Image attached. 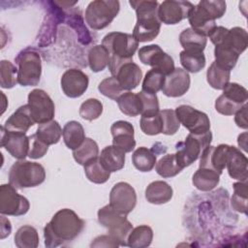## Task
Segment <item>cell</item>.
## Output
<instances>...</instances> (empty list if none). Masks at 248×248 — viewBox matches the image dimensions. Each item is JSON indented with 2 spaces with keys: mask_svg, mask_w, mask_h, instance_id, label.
I'll return each mask as SVG.
<instances>
[{
  "mask_svg": "<svg viewBox=\"0 0 248 248\" xmlns=\"http://www.w3.org/2000/svg\"><path fill=\"white\" fill-rule=\"evenodd\" d=\"M214 57H215V63L219 65L220 67L226 69V70H232L236 62L239 58V55L233 51L232 48L224 46V45H219L215 46L214 48Z\"/></svg>",
  "mask_w": 248,
  "mask_h": 248,
  "instance_id": "obj_40",
  "label": "cell"
},
{
  "mask_svg": "<svg viewBox=\"0 0 248 248\" xmlns=\"http://www.w3.org/2000/svg\"><path fill=\"white\" fill-rule=\"evenodd\" d=\"M17 64V83L21 86H35L40 82L42 60L39 52L33 48H25L16 57Z\"/></svg>",
  "mask_w": 248,
  "mask_h": 248,
  "instance_id": "obj_5",
  "label": "cell"
},
{
  "mask_svg": "<svg viewBox=\"0 0 248 248\" xmlns=\"http://www.w3.org/2000/svg\"><path fill=\"white\" fill-rule=\"evenodd\" d=\"M48 145L41 140L35 134L29 136V152L28 157L31 159H39L46 155Z\"/></svg>",
  "mask_w": 248,
  "mask_h": 248,
  "instance_id": "obj_52",
  "label": "cell"
},
{
  "mask_svg": "<svg viewBox=\"0 0 248 248\" xmlns=\"http://www.w3.org/2000/svg\"><path fill=\"white\" fill-rule=\"evenodd\" d=\"M226 2L222 0L200 1L188 16L191 28L207 37L216 26L215 20L226 13Z\"/></svg>",
  "mask_w": 248,
  "mask_h": 248,
  "instance_id": "obj_3",
  "label": "cell"
},
{
  "mask_svg": "<svg viewBox=\"0 0 248 248\" xmlns=\"http://www.w3.org/2000/svg\"><path fill=\"white\" fill-rule=\"evenodd\" d=\"M119 109L122 113L134 117L141 112V103L138 94L133 92H126L120 95L116 100Z\"/></svg>",
  "mask_w": 248,
  "mask_h": 248,
  "instance_id": "obj_37",
  "label": "cell"
},
{
  "mask_svg": "<svg viewBox=\"0 0 248 248\" xmlns=\"http://www.w3.org/2000/svg\"><path fill=\"white\" fill-rule=\"evenodd\" d=\"M99 158L102 164L110 172L120 170L125 165V152L113 144L106 146L101 151Z\"/></svg>",
  "mask_w": 248,
  "mask_h": 248,
  "instance_id": "obj_26",
  "label": "cell"
},
{
  "mask_svg": "<svg viewBox=\"0 0 248 248\" xmlns=\"http://www.w3.org/2000/svg\"><path fill=\"white\" fill-rule=\"evenodd\" d=\"M175 114L180 122L192 134H204L210 131V120L206 113L188 105L175 108Z\"/></svg>",
  "mask_w": 248,
  "mask_h": 248,
  "instance_id": "obj_14",
  "label": "cell"
},
{
  "mask_svg": "<svg viewBox=\"0 0 248 248\" xmlns=\"http://www.w3.org/2000/svg\"><path fill=\"white\" fill-rule=\"evenodd\" d=\"M1 146L14 158L24 160L29 152V137L24 133L10 132L1 127Z\"/></svg>",
  "mask_w": 248,
  "mask_h": 248,
  "instance_id": "obj_18",
  "label": "cell"
},
{
  "mask_svg": "<svg viewBox=\"0 0 248 248\" xmlns=\"http://www.w3.org/2000/svg\"><path fill=\"white\" fill-rule=\"evenodd\" d=\"M62 136L64 143L72 150L78 148L85 140L84 129L82 125L76 120L69 121L65 124L62 130Z\"/></svg>",
  "mask_w": 248,
  "mask_h": 248,
  "instance_id": "obj_28",
  "label": "cell"
},
{
  "mask_svg": "<svg viewBox=\"0 0 248 248\" xmlns=\"http://www.w3.org/2000/svg\"><path fill=\"white\" fill-rule=\"evenodd\" d=\"M91 247H118L120 246L119 242L109 233L97 236L90 244Z\"/></svg>",
  "mask_w": 248,
  "mask_h": 248,
  "instance_id": "obj_53",
  "label": "cell"
},
{
  "mask_svg": "<svg viewBox=\"0 0 248 248\" xmlns=\"http://www.w3.org/2000/svg\"><path fill=\"white\" fill-rule=\"evenodd\" d=\"M141 103V116L154 115L160 112L159 101L156 94H150L143 91L138 93Z\"/></svg>",
  "mask_w": 248,
  "mask_h": 248,
  "instance_id": "obj_48",
  "label": "cell"
},
{
  "mask_svg": "<svg viewBox=\"0 0 248 248\" xmlns=\"http://www.w3.org/2000/svg\"><path fill=\"white\" fill-rule=\"evenodd\" d=\"M229 149L230 145L228 144L206 146L201 154L200 168L211 169L221 174L226 167Z\"/></svg>",
  "mask_w": 248,
  "mask_h": 248,
  "instance_id": "obj_20",
  "label": "cell"
},
{
  "mask_svg": "<svg viewBox=\"0 0 248 248\" xmlns=\"http://www.w3.org/2000/svg\"><path fill=\"white\" fill-rule=\"evenodd\" d=\"M15 244L18 248H36L39 245V234L37 230L30 226L20 227L15 234Z\"/></svg>",
  "mask_w": 248,
  "mask_h": 248,
  "instance_id": "obj_38",
  "label": "cell"
},
{
  "mask_svg": "<svg viewBox=\"0 0 248 248\" xmlns=\"http://www.w3.org/2000/svg\"><path fill=\"white\" fill-rule=\"evenodd\" d=\"M109 59V52L103 45H96L88 51V64L90 69L95 73L105 70L108 66Z\"/></svg>",
  "mask_w": 248,
  "mask_h": 248,
  "instance_id": "obj_34",
  "label": "cell"
},
{
  "mask_svg": "<svg viewBox=\"0 0 248 248\" xmlns=\"http://www.w3.org/2000/svg\"><path fill=\"white\" fill-rule=\"evenodd\" d=\"M29 207V201L19 195L10 183L0 186V213L2 215L21 216L28 212Z\"/></svg>",
  "mask_w": 248,
  "mask_h": 248,
  "instance_id": "obj_11",
  "label": "cell"
},
{
  "mask_svg": "<svg viewBox=\"0 0 248 248\" xmlns=\"http://www.w3.org/2000/svg\"><path fill=\"white\" fill-rule=\"evenodd\" d=\"M233 194L231 198V203L233 209L246 214L247 213V199L248 189L246 181H238L233 183Z\"/></svg>",
  "mask_w": 248,
  "mask_h": 248,
  "instance_id": "obj_42",
  "label": "cell"
},
{
  "mask_svg": "<svg viewBox=\"0 0 248 248\" xmlns=\"http://www.w3.org/2000/svg\"><path fill=\"white\" fill-rule=\"evenodd\" d=\"M83 168L88 180L96 184H103L107 182L110 176V171L102 164L99 156L87 162Z\"/></svg>",
  "mask_w": 248,
  "mask_h": 248,
  "instance_id": "obj_30",
  "label": "cell"
},
{
  "mask_svg": "<svg viewBox=\"0 0 248 248\" xmlns=\"http://www.w3.org/2000/svg\"><path fill=\"white\" fill-rule=\"evenodd\" d=\"M98 221L108 229V232L119 242L120 246H127V239L133 230V225L126 218V215L117 212L109 204H107L98 210Z\"/></svg>",
  "mask_w": 248,
  "mask_h": 248,
  "instance_id": "obj_6",
  "label": "cell"
},
{
  "mask_svg": "<svg viewBox=\"0 0 248 248\" xmlns=\"http://www.w3.org/2000/svg\"><path fill=\"white\" fill-rule=\"evenodd\" d=\"M28 107L35 123H45L52 120L55 106L49 95L43 89H33L28 94Z\"/></svg>",
  "mask_w": 248,
  "mask_h": 248,
  "instance_id": "obj_12",
  "label": "cell"
},
{
  "mask_svg": "<svg viewBox=\"0 0 248 248\" xmlns=\"http://www.w3.org/2000/svg\"><path fill=\"white\" fill-rule=\"evenodd\" d=\"M110 132L112 135V144L125 153L131 152L136 146V140L134 139V126L124 120L115 121L111 127Z\"/></svg>",
  "mask_w": 248,
  "mask_h": 248,
  "instance_id": "obj_21",
  "label": "cell"
},
{
  "mask_svg": "<svg viewBox=\"0 0 248 248\" xmlns=\"http://www.w3.org/2000/svg\"><path fill=\"white\" fill-rule=\"evenodd\" d=\"M179 43L184 50L203 52L207 39L204 35L195 31L191 27L184 29L179 35Z\"/></svg>",
  "mask_w": 248,
  "mask_h": 248,
  "instance_id": "obj_29",
  "label": "cell"
},
{
  "mask_svg": "<svg viewBox=\"0 0 248 248\" xmlns=\"http://www.w3.org/2000/svg\"><path fill=\"white\" fill-rule=\"evenodd\" d=\"M155 169H156V172L164 178L175 176L183 170L178 165L175 154H167L163 156L156 163Z\"/></svg>",
  "mask_w": 248,
  "mask_h": 248,
  "instance_id": "obj_41",
  "label": "cell"
},
{
  "mask_svg": "<svg viewBox=\"0 0 248 248\" xmlns=\"http://www.w3.org/2000/svg\"><path fill=\"white\" fill-rule=\"evenodd\" d=\"M223 95L240 105L246 104L248 99L247 89L236 82H229L223 89Z\"/></svg>",
  "mask_w": 248,
  "mask_h": 248,
  "instance_id": "obj_50",
  "label": "cell"
},
{
  "mask_svg": "<svg viewBox=\"0 0 248 248\" xmlns=\"http://www.w3.org/2000/svg\"><path fill=\"white\" fill-rule=\"evenodd\" d=\"M190 83L189 73L182 68H175L170 74L166 76L162 92L168 97H181L189 90Z\"/></svg>",
  "mask_w": 248,
  "mask_h": 248,
  "instance_id": "obj_19",
  "label": "cell"
},
{
  "mask_svg": "<svg viewBox=\"0 0 248 248\" xmlns=\"http://www.w3.org/2000/svg\"><path fill=\"white\" fill-rule=\"evenodd\" d=\"M130 5L135 9L137 23L133 30V36L139 43L154 40L161 29V21L158 18L157 1L131 0Z\"/></svg>",
  "mask_w": 248,
  "mask_h": 248,
  "instance_id": "obj_2",
  "label": "cell"
},
{
  "mask_svg": "<svg viewBox=\"0 0 248 248\" xmlns=\"http://www.w3.org/2000/svg\"><path fill=\"white\" fill-rule=\"evenodd\" d=\"M195 7L189 1L166 0L159 4L158 18L161 22L172 25L188 17L190 12Z\"/></svg>",
  "mask_w": 248,
  "mask_h": 248,
  "instance_id": "obj_16",
  "label": "cell"
},
{
  "mask_svg": "<svg viewBox=\"0 0 248 248\" xmlns=\"http://www.w3.org/2000/svg\"><path fill=\"white\" fill-rule=\"evenodd\" d=\"M138 55L142 64L159 70L165 76H168L175 69L172 57L163 51L158 45L141 46L138 51Z\"/></svg>",
  "mask_w": 248,
  "mask_h": 248,
  "instance_id": "obj_13",
  "label": "cell"
},
{
  "mask_svg": "<svg viewBox=\"0 0 248 248\" xmlns=\"http://www.w3.org/2000/svg\"><path fill=\"white\" fill-rule=\"evenodd\" d=\"M17 83V69L16 66L8 61L2 60L0 62V85L2 88H13Z\"/></svg>",
  "mask_w": 248,
  "mask_h": 248,
  "instance_id": "obj_44",
  "label": "cell"
},
{
  "mask_svg": "<svg viewBox=\"0 0 248 248\" xmlns=\"http://www.w3.org/2000/svg\"><path fill=\"white\" fill-rule=\"evenodd\" d=\"M98 90L102 95L114 101H116L124 91L118 79L113 76L103 79L98 85Z\"/></svg>",
  "mask_w": 248,
  "mask_h": 248,
  "instance_id": "obj_45",
  "label": "cell"
},
{
  "mask_svg": "<svg viewBox=\"0 0 248 248\" xmlns=\"http://www.w3.org/2000/svg\"><path fill=\"white\" fill-rule=\"evenodd\" d=\"M156 154L147 147L137 148L132 155V163L137 170L142 172L150 171L156 165Z\"/></svg>",
  "mask_w": 248,
  "mask_h": 248,
  "instance_id": "obj_32",
  "label": "cell"
},
{
  "mask_svg": "<svg viewBox=\"0 0 248 248\" xmlns=\"http://www.w3.org/2000/svg\"><path fill=\"white\" fill-rule=\"evenodd\" d=\"M61 88L69 98H78L87 90L89 79L79 69H69L64 72L60 79Z\"/></svg>",
  "mask_w": 248,
  "mask_h": 248,
  "instance_id": "obj_17",
  "label": "cell"
},
{
  "mask_svg": "<svg viewBox=\"0 0 248 248\" xmlns=\"http://www.w3.org/2000/svg\"><path fill=\"white\" fill-rule=\"evenodd\" d=\"M160 114L163 121L162 133L168 136L174 135L180 127V122L175 114V110L170 108L163 109L160 110Z\"/></svg>",
  "mask_w": 248,
  "mask_h": 248,
  "instance_id": "obj_49",
  "label": "cell"
},
{
  "mask_svg": "<svg viewBox=\"0 0 248 248\" xmlns=\"http://www.w3.org/2000/svg\"><path fill=\"white\" fill-rule=\"evenodd\" d=\"M35 124V121L31 115L28 105H23L19 107L5 122L2 128L10 132L24 133Z\"/></svg>",
  "mask_w": 248,
  "mask_h": 248,
  "instance_id": "obj_24",
  "label": "cell"
},
{
  "mask_svg": "<svg viewBox=\"0 0 248 248\" xmlns=\"http://www.w3.org/2000/svg\"><path fill=\"white\" fill-rule=\"evenodd\" d=\"M165 78L166 76L162 72L152 68L145 74L141 85V91L150 94H156L158 91L162 90Z\"/></svg>",
  "mask_w": 248,
  "mask_h": 248,
  "instance_id": "obj_43",
  "label": "cell"
},
{
  "mask_svg": "<svg viewBox=\"0 0 248 248\" xmlns=\"http://www.w3.org/2000/svg\"><path fill=\"white\" fill-rule=\"evenodd\" d=\"M243 105L237 104L236 102L231 100L225 95H220L215 101V109L217 112L223 115H232L234 114Z\"/></svg>",
  "mask_w": 248,
  "mask_h": 248,
  "instance_id": "obj_51",
  "label": "cell"
},
{
  "mask_svg": "<svg viewBox=\"0 0 248 248\" xmlns=\"http://www.w3.org/2000/svg\"><path fill=\"white\" fill-rule=\"evenodd\" d=\"M153 239V231L147 225H140L134 228L127 239V246L132 248L148 247Z\"/></svg>",
  "mask_w": 248,
  "mask_h": 248,
  "instance_id": "obj_31",
  "label": "cell"
},
{
  "mask_svg": "<svg viewBox=\"0 0 248 248\" xmlns=\"http://www.w3.org/2000/svg\"><path fill=\"white\" fill-rule=\"evenodd\" d=\"M36 135L41 140L49 146L57 143L60 140L62 129L57 121L50 120L48 122L39 124Z\"/></svg>",
  "mask_w": 248,
  "mask_h": 248,
  "instance_id": "obj_33",
  "label": "cell"
},
{
  "mask_svg": "<svg viewBox=\"0 0 248 248\" xmlns=\"http://www.w3.org/2000/svg\"><path fill=\"white\" fill-rule=\"evenodd\" d=\"M214 46L224 45L238 55H240L248 46V34L245 29L241 27H232V29L224 26H215L208 36Z\"/></svg>",
  "mask_w": 248,
  "mask_h": 248,
  "instance_id": "obj_10",
  "label": "cell"
},
{
  "mask_svg": "<svg viewBox=\"0 0 248 248\" xmlns=\"http://www.w3.org/2000/svg\"><path fill=\"white\" fill-rule=\"evenodd\" d=\"M84 225V221L74 210L60 209L44 228L45 245L55 248L73 241L82 232Z\"/></svg>",
  "mask_w": 248,
  "mask_h": 248,
  "instance_id": "obj_1",
  "label": "cell"
},
{
  "mask_svg": "<svg viewBox=\"0 0 248 248\" xmlns=\"http://www.w3.org/2000/svg\"><path fill=\"white\" fill-rule=\"evenodd\" d=\"M103 112V104L98 99H87L80 105L79 115L84 120L92 121L101 116Z\"/></svg>",
  "mask_w": 248,
  "mask_h": 248,
  "instance_id": "obj_46",
  "label": "cell"
},
{
  "mask_svg": "<svg viewBox=\"0 0 248 248\" xmlns=\"http://www.w3.org/2000/svg\"><path fill=\"white\" fill-rule=\"evenodd\" d=\"M212 140V133L210 131L204 134L190 133L184 141L176 144V161L178 165L184 169L194 163L202 154V150L210 145Z\"/></svg>",
  "mask_w": 248,
  "mask_h": 248,
  "instance_id": "obj_7",
  "label": "cell"
},
{
  "mask_svg": "<svg viewBox=\"0 0 248 248\" xmlns=\"http://www.w3.org/2000/svg\"><path fill=\"white\" fill-rule=\"evenodd\" d=\"M246 137H247V133H243L241 135L238 136V140H237V142H238V145L243 149V150H247V145H246Z\"/></svg>",
  "mask_w": 248,
  "mask_h": 248,
  "instance_id": "obj_56",
  "label": "cell"
},
{
  "mask_svg": "<svg viewBox=\"0 0 248 248\" xmlns=\"http://www.w3.org/2000/svg\"><path fill=\"white\" fill-rule=\"evenodd\" d=\"M113 77L118 79L124 90L130 91L137 88L140 84L142 78V72L138 64L133 62V60H130L123 63L117 69Z\"/></svg>",
  "mask_w": 248,
  "mask_h": 248,
  "instance_id": "obj_23",
  "label": "cell"
},
{
  "mask_svg": "<svg viewBox=\"0 0 248 248\" xmlns=\"http://www.w3.org/2000/svg\"><path fill=\"white\" fill-rule=\"evenodd\" d=\"M247 104H244L235 113H234V121L239 128L247 129L248 122H247Z\"/></svg>",
  "mask_w": 248,
  "mask_h": 248,
  "instance_id": "obj_54",
  "label": "cell"
},
{
  "mask_svg": "<svg viewBox=\"0 0 248 248\" xmlns=\"http://www.w3.org/2000/svg\"><path fill=\"white\" fill-rule=\"evenodd\" d=\"M231 71L226 70L215 62H212L206 72V79L209 85L217 90H223L230 82Z\"/></svg>",
  "mask_w": 248,
  "mask_h": 248,
  "instance_id": "obj_35",
  "label": "cell"
},
{
  "mask_svg": "<svg viewBox=\"0 0 248 248\" xmlns=\"http://www.w3.org/2000/svg\"><path fill=\"white\" fill-rule=\"evenodd\" d=\"M120 3L117 0H95L85 10V21L94 30L106 28L118 15Z\"/></svg>",
  "mask_w": 248,
  "mask_h": 248,
  "instance_id": "obj_8",
  "label": "cell"
},
{
  "mask_svg": "<svg viewBox=\"0 0 248 248\" xmlns=\"http://www.w3.org/2000/svg\"><path fill=\"white\" fill-rule=\"evenodd\" d=\"M220 175V173L211 169L199 168L192 177V182L198 190L207 192L219 184Z\"/></svg>",
  "mask_w": 248,
  "mask_h": 248,
  "instance_id": "obj_27",
  "label": "cell"
},
{
  "mask_svg": "<svg viewBox=\"0 0 248 248\" xmlns=\"http://www.w3.org/2000/svg\"><path fill=\"white\" fill-rule=\"evenodd\" d=\"M45 179V168L36 162L18 160L9 171V183L17 190L39 186Z\"/></svg>",
  "mask_w": 248,
  "mask_h": 248,
  "instance_id": "obj_4",
  "label": "cell"
},
{
  "mask_svg": "<svg viewBox=\"0 0 248 248\" xmlns=\"http://www.w3.org/2000/svg\"><path fill=\"white\" fill-rule=\"evenodd\" d=\"M179 58L186 72L198 73L205 66V56L203 52L182 50L179 54Z\"/></svg>",
  "mask_w": 248,
  "mask_h": 248,
  "instance_id": "obj_39",
  "label": "cell"
},
{
  "mask_svg": "<svg viewBox=\"0 0 248 248\" xmlns=\"http://www.w3.org/2000/svg\"><path fill=\"white\" fill-rule=\"evenodd\" d=\"M140 126L141 131L148 136H155L162 133L163 121L160 112L154 115L141 116Z\"/></svg>",
  "mask_w": 248,
  "mask_h": 248,
  "instance_id": "obj_47",
  "label": "cell"
},
{
  "mask_svg": "<svg viewBox=\"0 0 248 248\" xmlns=\"http://www.w3.org/2000/svg\"><path fill=\"white\" fill-rule=\"evenodd\" d=\"M248 159L235 146H231L229 149L226 167L229 175L239 181H247L248 178Z\"/></svg>",
  "mask_w": 248,
  "mask_h": 248,
  "instance_id": "obj_22",
  "label": "cell"
},
{
  "mask_svg": "<svg viewBox=\"0 0 248 248\" xmlns=\"http://www.w3.org/2000/svg\"><path fill=\"white\" fill-rule=\"evenodd\" d=\"M102 45L108 49L110 57L131 60L138 49L139 42L131 34L110 32L103 38Z\"/></svg>",
  "mask_w": 248,
  "mask_h": 248,
  "instance_id": "obj_9",
  "label": "cell"
},
{
  "mask_svg": "<svg viewBox=\"0 0 248 248\" xmlns=\"http://www.w3.org/2000/svg\"><path fill=\"white\" fill-rule=\"evenodd\" d=\"M117 212L128 215L137 204L135 189L127 182L116 183L109 193V203Z\"/></svg>",
  "mask_w": 248,
  "mask_h": 248,
  "instance_id": "obj_15",
  "label": "cell"
},
{
  "mask_svg": "<svg viewBox=\"0 0 248 248\" xmlns=\"http://www.w3.org/2000/svg\"><path fill=\"white\" fill-rule=\"evenodd\" d=\"M73 156L77 163L84 166L87 162L99 156L97 142L90 138H85L83 142L78 148L73 150Z\"/></svg>",
  "mask_w": 248,
  "mask_h": 248,
  "instance_id": "obj_36",
  "label": "cell"
},
{
  "mask_svg": "<svg viewBox=\"0 0 248 248\" xmlns=\"http://www.w3.org/2000/svg\"><path fill=\"white\" fill-rule=\"evenodd\" d=\"M1 239L5 238L7 235H9L11 233V231H12V226H11V223L10 221L5 218L4 216H1Z\"/></svg>",
  "mask_w": 248,
  "mask_h": 248,
  "instance_id": "obj_55",
  "label": "cell"
},
{
  "mask_svg": "<svg viewBox=\"0 0 248 248\" xmlns=\"http://www.w3.org/2000/svg\"><path fill=\"white\" fill-rule=\"evenodd\" d=\"M172 194L171 186L162 180L151 182L145 189V199L153 204H163L170 202Z\"/></svg>",
  "mask_w": 248,
  "mask_h": 248,
  "instance_id": "obj_25",
  "label": "cell"
}]
</instances>
